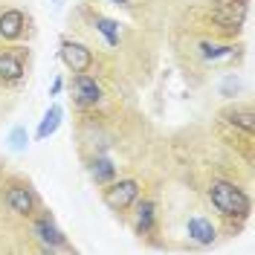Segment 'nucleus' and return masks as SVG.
Masks as SVG:
<instances>
[{
    "instance_id": "11",
    "label": "nucleus",
    "mask_w": 255,
    "mask_h": 255,
    "mask_svg": "<svg viewBox=\"0 0 255 255\" xmlns=\"http://www.w3.org/2000/svg\"><path fill=\"white\" fill-rule=\"evenodd\" d=\"M61 119H64V108L61 105H49L47 113H44V119L38 122V130H35V139H49L58 128H61Z\"/></svg>"
},
{
    "instance_id": "7",
    "label": "nucleus",
    "mask_w": 255,
    "mask_h": 255,
    "mask_svg": "<svg viewBox=\"0 0 255 255\" xmlns=\"http://www.w3.org/2000/svg\"><path fill=\"white\" fill-rule=\"evenodd\" d=\"M186 232H189V238L197 244V247H212L215 238H218V229H215V223L206 221V218H200V215H191L189 223H186Z\"/></svg>"
},
{
    "instance_id": "18",
    "label": "nucleus",
    "mask_w": 255,
    "mask_h": 255,
    "mask_svg": "<svg viewBox=\"0 0 255 255\" xmlns=\"http://www.w3.org/2000/svg\"><path fill=\"white\" fill-rule=\"evenodd\" d=\"M241 90V81H238V76H226L223 79V84H221V96H226V99H232V96Z\"/></svg>"
},
{
    "instance_id": "8",
    "label": "nucleus",
    "mask_w": 255,
    "mask_h": 255,
    "mask_svg": "<svg viewBox=\"0 0 255 255\" xmlns=\"http://www.w3.org/2000/svg\"><path fill=\"white\" fill-rule=\"evenodd\" d=\"M6 206L12 209L15 215H23V218H29L32 212H35V197H32L29 186H9L6 191Z\"/></svg>"
},
{
    "instance_id": "10",
    "label": "nucleus",
    "mask_w": 255,
    "mask_h": 255,
    "mask_svg": "<svg viewBox=\"0 0 255 255\" xmlns=\"http://www.w3.org/2000/svg\"><path fill=\"white\" fill-rule=\"evenodd\" d=\"M26 32V17L20 9H6L0 12V38L3 41H17Z\"/></svg>"
},
{
    "instance_id": "17",
    "label": "nucleus",
    "mask_w": 255,
    "mask_h": 255,
    "mask_svg": "<svg viewBox=\"0 0 255 255\" xmlns=\"http://www.w3.org/2000/svg\"><path fill=\"white\" fill-rule=\"evenodd\" d=\"M6 142H9V148H12L15 154H23V151L29 148V133H26V128L15 125L12 130H9V139H6Z\"/></svg>"
},
{
    "instance_id": "20",
    "label": "nucleus",
    "mask_w": 255,
    "mask_h": 255,
    "mask_svg": "<svg viewBox=\"0 0 255 255\" xmlns=\"http://www.w3.org/2000/svg\"><path fill=\"white\" fill-rule=\"evenodd\" d=\"M113 3H119V6H128V3H130V0H113Z\"/></svg>"
},
{
    "instance_id": "19",
    "label": "nucleus",
    "mask_w": 255,
    "mask_h": 255,
    "mask_svg": "<svg viewBox=\"0 0 255 255\" xmlns=\"http://www.w3.org/2000/svg\"><path fill=\"white\" fill-rule=\"evenodd\" d=\"M61 90H64V79H61V76H58V79L52 81V87H49V96H52V99H55V96L61 93Z\"/></svg>"
},
{
    "instance_id": "9",
    "label": "nucleus",
    "mask_w": 255,
    "mask_h": 255,
    "mask_svg": "<svg viewBox=\"0 0 255 255\" xmlns=\"http://www.w3.org/2000/svg\"><path fill=\"white\" fill-rule=\"evenodd\" d=\"M133 206H136V212H133V229H136V235L154 232V226H157V203L145 197V200H136Z\"/></svg>"
},
{
    "instance_id": "1",
    "label": "nucleus",
    "mask_w": 255,
    "mask_h": 255,
    "mask_svg": "<svg viewBox=\"0 0 255 255\" xmlns=\"http://www.w3.org/2000/svg\"><path fill=\"white\" fill-rule=\"evenodd\" d=\"M209 200L223 218H238V221H244L250 215V209H253L250 206V194L238 189L235 183H226V180H215L209 186Z\"/></svg>"
},
{
    "instance_id": "3",
    "label": "nucleus",
    "mask_w": 255,
    "mask_h": 255,
    "mask_svg": "<svg viewBox=\"0 0 255 255\" xmlns=\"http://www.w3.org/2000/svg\"><path fill=\"white\" fill-rule=\"evenodd\" d=\"M139 180H111L105 186V206L113 209V212H125L130 209L136 200H139Z\"/></svg>"
},
{
    "instance_id": "15",
    "label": "nucleus",
    "mask_w": 255,
    "mask_h": 255,
    "mask_svg": "<svg viewBox=\"0 0 255 255\" xmlns=\"http://www.w3.org/2000/svg\"><path fill=\"white\" fill-rule=\"evenodd\" d=\"M223 122H229V125H235L241 128L244 133H253V128H255V116L250 108H229V111H223Z\"/></svg>"
},
{
    "instance_id": "21",
    "label": "nucleus",
    "mask_w": 255,
    "mask_h": 255,
    "mask_svg": "<svg viewBox=\"0 0 255 255\" xmlns=\"http://www.w3.org/2000/svg\"><path fill=\"white\" fill-rule=\"evenodd\" d=\"M55 3H58V0H55Z\"/></svg>"
},
{
    "instance_id": "4",
    "label": "nucleus",
    "mask_w": 255,
    "mask_h": 255,
    "mask_svg": "<svg viewBox=\"0 0 255 255\" xmlns=\"http://www.w3.org/2000/svg\"><path fill=\"white\" fill-rule=\"evenodd\" d=\"M32 235H35V241H38L44 250H61V247H67V235L58 229V223L52 221L49 212H44L41 218H35Z\"/></svg>"
},
{
    "instance_id": "16",
    "label": "nucleus",
    "mask_w": 255,
    "mask_h": 255,
    "mask_svg": "<svg viewBox=\"0 0 255 255\" xmlns=\"http://www.w3.org/2000/svg\"><path fill=\"white\" fill-rule=\"evenodd\" d=\"M232 49L229 44H212V41H200V55H203V61H218V58H226V55H232Z\"/></svg>"
},
{
    "instance_id": "14",
    "label": "nucleus",
    "mask_w": 255,
    "mask_h": 255,
    "mask_svg": "<svg viewBox=\"0 0 255 255\" xmlns=\"http://www.w3.org/2000/svg\"><path fill=\"white\" fill-rule=\"evenodd\" d=\"M93 26H96V32L105 38V44H108V47H119V41H122V29H119V23H116V20H111V17H105V15H96L93 17Z\"/></svg>"
},
{
    "instance_id": "5",
    "label": "nucleus",
    "mask_w": 255,
    "mask_h": 255,
    "mask_svg": "<svg viewBox=\"0 0 255 255\" xmlns=\"http://www.w3.org/2000/svg\"><path fill=\"white\" fill-rule=\"evenodd\" d=\"M61 61L73 70V73H87L90 67H93V52L79 44V41H70V38H64L61 41Z\"/></svg>"
},
{
    "instance_id": "6",
    "label": "nucleus",
    "mask_w": 255,
    "mask_h": 255,
    "mask_svg": "<svg viewBox=\"0 0 255 255\" xmlns=\"http://www.w3.org/2000/svg\"><path fill=\"white\" fill-rule=\"evenodd\" d=\"M73 96H76V102L84 105V108H96V105L102 102V87H99V81H96L93 76H87V73H76Z\"/></svg>"
},
{
    "instance_id": "2",
    "label": "nucleus",
    "mask_w": 255,
    "mask_h": 255,
    "mask_svg": "<svg viewBox=\"0 0 255 255\" xmlns=\"http://www.w3.org/2000/svg\"><path fill=\"white\" fill-rule=\"evenodd\" d=\"M250 15V0H218L212 9L215 26L223 32H241Z\"/></svg>"
},
{
    "instance_id": "13",
    "label": "nucleus",
    "mask_w": 255,
    "mask_h": 255,
    "mask_svg": "<svg viewBox=\"0 0 255 255\" xmlns=\"http://www.w3.org/2000/svg\"><path fill=\"white\" fill-rule=\"evenodd\" d=\"M87 168H90V177H93L99 186H108L111 180H116V165L108 157H93Z\"/></svg>"
},
{
    "instance_id": "12",
    "label": "nucleus",
    "mask_w": 255,
    "mask_h": 255,
    "mask_svg": "<svg viewBox=\"0 0 255 255\" xmlns=\"http://www.w3.org/2000/svg\"><path fill=\"white\" fill-rule=\"evenodd\" d=\"M23 79V58L17 52H3L0 55V81L15 84Z\"/></svg>"
}]
</instances>
